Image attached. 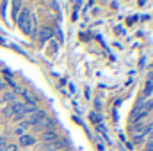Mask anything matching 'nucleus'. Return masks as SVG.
Masks as SVG:
<instances>
[{
    "label": "nucleus",
    "instance_id": "f257e3e1",
    "mask_svg": "<svg viewBox=\"0 0 153 151\" xmlns=\"http://www.w3.org/2000/svg\"><path fill=\"white\" fill-rule=\"evenodd\" d=\"M48 115H46V112L43 110V109H39V110H36V112L32 114V115H29V124H30V128H34V126H39L45 119H46Z\"/></svg>",
    "mask_w": 153,
    "mask_h": 151
},
{
    "label": "nucleus",
    "instance_id": "f03ea898",
    "mask_svg": "<svg viewBox=\"0 0 153 151\" xmlns=\"http://www.w3.org/2000/svg\"><path fill=\"white\" fill-rule=\"evenodd\" d=\"M53 141H59V132L57 130H48V132L41 133V142L43 144H50Z\"/></svg>",
    "mask_w": 153,
    "mask_h": 151
},
{
    "label": "nucleus",
    "instance_id": "7ed1b4c3",
    "mask_svg": "<svg viewBox=\"0 0 153 151\" xmlns=\"http://www.w3.org/2000/svg\"><path fill=\"white\" fill-rule=\"evenodd\" d=\"M38 41L39 44H45L46 41H50V38H52V30L48 29V27H41V29H38Z\"/></svg>",
    "mask_w": 153,
    "mask_h": 151
},
{
    "label": "nucleus",
    "instance_id": "20e7f679",
    "mask_svg": "<svg viewBox=\"0 0 153 151\" xmlns=\"http://www.w3.org/2000/svg\"><path fill=\"white\" fill-rule=\"evenodd\" d=\"M34 144H36V137H34V135L25 133V135L20 137V146H22V148H29V146H34Z\"/></svg>",
    "mask_w": 153,
    "mask_h": 151
},
{
    "label": "nucleus",
    "instance_id": "39448f33",
    "mask_svg": "<svg viewBox=\"0 0 153 151\" xmlns=\"http://www.w3.org/2000/svg\"><path fill=\"white\" fill-rule=\"evenodd\" d=\"M16 100H18V96H16L13 91L5 89V91L2 93V100H0V101H5V105H9V103H13V101H16Z\"/></svg>",
    "mask_w": 153,
    "mask_h": 151
},
{
    "label": "nucleus",
    "instance_id": "423d86ee",
    "mask_svg": "<svg viewBox=\"0 0 153 151\" xmlns=\"http://www.w3.org/2000/svg\"><path fill=\"white\" fill-rule=\"evenodd\" d=\"M36 110H39L38 103H23V110L22 112L25 114V115H32Z\"/></svg>",
    "mask_w": 153,
    "mask_h": 151
},
{
    "label": "nucleus",
    "instance_id": "0eeeda50",
    "mask_svg": "<svg viewBox=\"0 0 153 151\" xmlns=\"http://www.w3.org/2000/svg\"><path fill=\"white\" fill-rule=\"evenodd\" d=\"M22 7H23L22 2H13V20L18 18V9H22Z\"/></svg>",
    "mask_w": 153,
    "mask_h": 151
},
{
    "label": "nucleus",
    "instance_id": "6e6552de",
    "mask_svg": "<svg viewBox=\"0 0 153 151\" xmlns=\"http://www.w3.org/2000/svg\"><path fill=\"white\" fill-rule=\"evenodd\" d=\"M152 94H153V84L148 80V82H146V87H144V96L148 98V96H152Z\"/></svg>",
    "mask_w": 153,
    "mask_h": 151
},
{
    "label": "nucleus",
    "instance_id": "1a4fd4ad",
    "mask_svg": "<svg viewBox=\"0 0 153 151\" xmlns=\"http://www.w3.org/2000/svg\"><path fill=\"white\" fill-rule=\"evenodd\" d=\"M9 144V141H7V137L5 135H0V151H4V148Z\"/></svg>",
    "mask_w": 153,
    "mask_h": 151
},
{
    "label": "nucleus",
    "instance_id": "9d476101",
    "mask_svg": "<svg viewBox=\"0 0 153 151\" xmlns=\"http://www.w3.org/2000/svg\"><path fill=\"white\" fill-rule=\"evenodd\" d=\"M4 151H18V146H16V144H7V146L4 148Z\"/></svg>",
    "mask_w": 153,
    "mask_h": 151
},
{
    "label": "nucleus",
    "instance_id": "9b49d317",
    "mask_svg": "<svg viewBox=\"0 0 153 151\" xmlns=\"http://www.w3.org/2000/svg\"><path fill=\"white\" fill-rule=\"evenodd\" d=\"M144 151H153V141H146V144H144Z\"/></svg>",
    "mask_w": 153,
    "mask_h": 151
},
{
    "label": "nucleus",
    "instance_id": "f8f14e48",
    "mask_svg": "<svg viewBox=\"0 0 153 151\" xmlns=\"http://www.w3.org/2000/svg\"><path fill=\"white\" fill-rule=\"evenodd\" d=\"M7 5H9L7 2H2V4H0V7H2V11H0V13H2V18H5V9H7Z\"/></svg>",
    "mask_w": 153,
    "mask_h": 151
},
{
    "label": "nucleus",
    "instance_id": "ddd939ff",
    "mask_svg": "<svg viewBox=\"0 0 153 151\" xmlns=\"http://www.w3.org/2000/svg\"><path fill=\"white\" fill-rule=\"evenodd\" d=\"M4 87H5V82H4V75L0 73V91H4Z\"/></svg>",
    "mask_w": 153,
    "mask_h": 151
},
{
    "label": "nucleus",
    "instance_id": "4468645a",
    "mask_svg": "<svg viewBox=\"0 0 153 151\" xmlns=\"http://www.w3.org/2000/svg\"><path fill=\"white\" fill-rule=\"evenodd\" d=\"M146 137H148V141H153V128L148 132V133H146Z\"/></svg>",
    "mask_w": 153,
    "mask_h": 151
},
{
    "label": "nucleus",
    "instance_id": "2eb2a0df",
    "mask_svg": "<svg viewBox=\"0 0 153 151\" xmlns=\"http://www.w3.org/2000/svg\"><path fill=\"white\" fill-rule=\"evenodd\" d=\"M148 78H150V82L153 84V71H150V73H148Z\"/></svg>",
    "mask_w": 153,
    "mask_h": 151
},
{
    "label": "nucleus",
    "instance_id": "dca6fc26",
    "mask_svg": "<svg viewBox=\"0 0 153 151\" xmlns=\"http://www.w3.org/2000/svg\"><path fill=\"white\" fill-rule=\"evenodd\" d=\"M64 151H68V150H64Z\"/></svg>",
    "mask_w": 153,
    "mask_h": 151
}]
</instances>
